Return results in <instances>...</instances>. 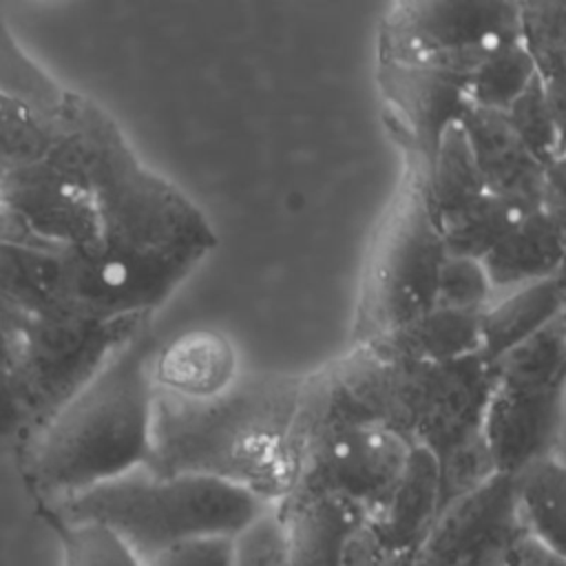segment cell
Listing matches in <instances>:
<instances>
[{
	"mask_svg": "<svg viewBox=\"0 0 566 566\" xmlns=\"http://www.w3.org/2000/svg\"><path fill=\"white\" fill-rule=\"evenodd\" d=\"M380 566H424V564H420L413 557V553H405V555H387Z\"/></svg>",
	"mask_w": 566,
	"mask_h": 566,
	"instance_id": "obj_38",
	"label": "cell"
},
{
	"mask_svg": "<svg viewBox=\"0 0 566 566\" xmlns=\"http://www.w3.org/2000/svg\"><path fill=\"white\" fill-rule=\"evenodd\" d=\"M484 195V181L458 122L440 139L424 172V197L438 230L469 210Z\"/></svg>",
	"mask_w": 566,
	"mask_h": 566,
	"instance_id": "obj_24",
	"label": "cell"
},
{
	"mask_svg": "<svg viewBox=\"0 0 566 566\" xmlns=\"http://www.w3.org/2000/svg\"><path fill=\"white\" fill-rule=\"evenodd\" d=\"M460 126L489 195L504 199L522 214L548 203L546 166L520 142L504 113L469 106Z\"/></svg>",
	"mask_w": 566,
	"mask_h": 566,
	"instance_id": "obj_16",
	"label": "cell"
},
{
	"mask_svg": "<svg viewBox=\"0 0 566 566\" xmlns=\"http://www.w3.org/2000/svg\"><path fill=\"white\" fill-rule=\"evenodd\" d=\"M440 509L438 464L429 451L413 444L396 489L369 526L387 553L405 555L422 544Z\"/></svg>",
	"mask_w": 566,
	"mask_h": 566,
	"instance_id": "obj_20",
	"label": "cell"
},
{
	"mask_svg": "<svg viewBox=\"0 0 566 566\" xmlns=\"http://www.w3.org/2000/svg\"><path fill=\"white\" fill-rule=\"evenodd\" d=\"M46 522L60 542V566H144L142 557L99 522L69 520L49 509Z\"/></svg>",
	"mask_w": 566,
	"mask_h": 566,
	"instance_id": "obj_30",
	"label": "cell"
},
{
	"mask_svg": "<svg viewBox=\"0 0 566 566\" xmlns=\"http://www.w3.org/2000/svg\"><path fill=\"white\" fill-rule=\"evenodd\" d=\"M22 323H24V316H20L13 307L0 301V352L11 354L13 358H15V345H18Z\"/></svg>",
	"mask_w": 566,
	"mask_h": 566,
	"instance_id": "obj_37",
	"label": "cell"
},
{
	"mask_svg": "<svg viewBox=\"0 0 566 566\" xmlns=\"http://www.w3.org/2000/svg\"><path fill=\"white\" fill-rule=\"evenodd\" d=\"M73 93L60 86L15 42L0 15V99L22 104L49 117H62Z\"/></svg>",
	"mask_w": 566,
	"mask_h": 566,
	"instance_id": "obj_27",
	"label": "cell"
},
{
	"mask_svg": "<svg viewBox=\"0 0 566 566\" xmlns=\"http://www.w3.org/2000/svg\"><path fill=\"white\" fill-rule=\"evenodd\" d=\"M365 427L400 431V363L356 345L321 369L301 376L294 413L298 464L312 447Z\"/></svg>",
	"mask_w": 566,
	"mask_h": 566,
	"instance_id": "obj_9",
	"label": "cell"
},
{
	"mask_svg": "<svg viewBox=\"0 0 566 566\" xmlns=\"http://www.w3.org/2000/svg\"><path fill=\"white\" fill-rule=\"evenodd\" d=\"M471 69L442 60H380L378 80L405 153L429 166L444 133L469 108Z\"/></svg>",
	"mask_w": 566,
	"mask_h": 566,
	"instance_id": "obj_13",
	"label": "cell"
},
{
	"mask_svg": "<svg viewBox=\"0 0 566 566\" xmlns=\"http://www.w3.org/2000/svg\"><path fill=\"white\" fill-rule=\"evenodd\" d=\"M493 285L482 261L447 254L436 292V305L482 314L493 301Z\"/></svg>",
	"mask_w": 566,
	"mask_h": 566,
	"instance_id": "obj_33",
	"label": "cell"
},
{
	"mask_svg": "<svg viewBox=\"0 0 566 566\" xmlns=\"http://www.w3.org/2000/svg\"><path fill=\"white\" fill-rule=\"evenodd\" d=\"M504 117L542 166L548 168L559 157V130L539 73L533 84L504 111Z\"/></svg>",
	"mask_w": 566,
	"mask_h": 566,
	"instance_id": "obj_32",
	"label": "cell"
},
{
	"mask_svg": "<svg viewBox=\"0 0 566 566\" xmlns=\"http://www.w3.org/2000/svg\"><path fill=\"white\" fill-rule=\"evenodd\" d=\"M4 223V190H2V177H0V228Z\"/></svg>",
	"mask_w": 566,
	"mask_h": 566,
	"instance_id": "obj_39",
	"label": "cell"
},
{
	"mask_svg": "<svg viewBox=\"0 0 566 566\" xmlns=\"http://www.w3.org/2000/svg\"><path fill=\"white\" fill-rule=\"evenodd\" d=\"M292 566H343L349 542L369 524L363 506L340 495L290 491L279 500Z\"/></svg>",
	"mask_w": 566,
	"mask_h": 566,
	"instance_id": "obj_18",
	"label": "cell"
},
{
	"mask_svg": "<svg viewBox=\"0 0 566 566\" xmlns=\"http://www.w3.org/2000/svg\"><path fill=\"white\" fill-rule=\"evenodd\" d=\"M144 566H234L232 537H199L172 544L142 559Z\"/></svg>",
	"mask_w": 566,
	"mask_h": 566,
	"instance_id": "obj_36",
	"label": "cell"
},
{
	"mask_svg": "<svg viewBox=\"0 0 566 566\" xmlns=\"http://www.w3.org/2000/svg\"><path fill=\"white\" fill-rule=\"evenodd\" d=\"M2 232L57 252L102 239V219L91 190L49 161L2 177Z\"/></svg>",
	"mask_w": 566,
	"mask_h": 566,
	"instance_id": "obj_14",
	"label": "cell"
},
{
	"mask_svg": "<svg viewBox=\"0 0 566 566\" xmlns=\"http://www.w3.org/2000/svg\"><path fill=\"white\" fill-rule=\"evenodd\" d=\"M239 376V354L217 329H188L153 349L150 378L161 396L206 400L223 394Z\"/></svg>",
	"mask_w": 566,
	"mask_h": 566,
	"instance_id": "obj_17",
	"label": "cell"
},
{
	"mask_svg": "<svg viewBox=\"0 0 566 566\" xmlns=\"http://www.w3.org/2000/svg\"><path fill=\"white\" fill-rule=\"evenodd\" d=\"M153 349L155 340L142 327L31 433L24 471L49 504L148 467L157 396L150 378Z\"/></svg>",
	"mask_w": 566,
	"mask_h": 566,
	"instance_id": "obj_2",
	"label": "cell"
},
{
	"mask_svg": "<svg viewBox=\"0 0 566 566\" xmlns=\"http://www.w3.org/2000/svg\"><path fill=\"white\" fill-rule=\"evenodd\" d=\"M537 77L524 33L493 46L469 75V106L504 113Z\"/></svg>",
	"mask_w": 566,
	"mask_h": 566,
	"instance_id": "obj_26",
	"label": "cell"
},
{
	"mask_svg": "<svg viewBox=\"0 0 566 566\" xmlns=\"http://www.w3.org/2000/svg\"><path fill=\"white\" fill-rule=\"evenodd\" d=\"M60 119L0 99V177L46 161L60 133Z\"/></svg>",
	"mask_w": 566,
	"mask_h": 566,
	"instance_id": "obj_28",
	"label": "cell"
},
{
	"mask_svg": "<svg viewBox=\"0 0 566 566\" xmlns=\"http://www.w3.org/2000/svg\"><path fill=\"white\" fill-rule=\"evenodd\" d=\"M301 376H239L206 400L155 396L153 451L157 475L197 473L239 484L276 504L298 473L294 413Z\"/></svg>",
	"mask_w": 566,
	"mask_h": 566,
	"instance_id": "obj_1",
	"label": "cell"
},
{
	"mask_svg": "<svg viewBox=\"0 0 566 566\" xmlns=\"http://www.w3.org/2000/svg\"><path fill=\"white\" fill-rule=\"evenodd\" d=\"M33 433V418L22 394L15 360L0 352V451L27 444Z\"/></svg>",
	"mask_w": 566,
	"mask_h": 566,
	"instance_id": "obj_35",
	"label": "cell"
},
{
	"mask_svg": "<svg viewBox=\"0 0 566 566\" xmlns=\"http://www.w3.org/2000/svg\"><path fill=\"white\" fill-rule=\"evenodd\" d=\"M396 363L440 365L480 354V314L431 307L413 323L365 345Z\"/></svg>",
	"mask_w": 566,
	"mask_h": 566,
	"instance_id": "obj_23",
	"label": "cell"
},
{
	"mask_svg": "<svg viewBox=\"0 0 566 566\" xmlns=\"http://www.w3.org/2000/svg\"><path fill=\"white\" fill-rule=\"evenodd\" d=\"M0 301L24 318L64 310L62 252L0 230Z\"/></svg>",
	"mask_w": 566,
	"mask_h": 566,
	"instance_id": "obj_22",
	"label": "cell"
},
{
	"mask_svg": "<svg viewBox=\"0 0 566 566\" xmlns=\"http://www.w3.org/2000/svg\"><path fill=\"white\" fill-rule=\"evenodd\" d=\"M493 371L500 382L566 387V336L559 316L495 360Z\"/></svg>",
	"mask_w": 566,
	"mask_h": 566,
	"instance_id": "obj_29",
	"label": "cell"
},
{
	"mask_svg": "<svg viewBox=\"0 0 566 566\" xmlns=\"http://www.w3.org/2000/svg\"><path fill=\"white\" fill-rule=\"evenodd\" d=\"M564 226L559 214L544 208L522 214L502 241L482 259L493 290H515L553 279L564 265Z\"/></svg>",
	"mask_w": 566,
	"mask_h": 566,
	"instance_id": "obj_19",
	"label": "cell"
},
{
	"mask_svg": "<svg viewBox=\"0 0 566 566\" xmlns=\"http://www.w3.org/2000/svg\"><path fill=\"white\" fill-rule=\"evenodd\" d=\"M566 387L493 382L484 416V442L495 473L520 475L555 455Z\"/></svg>",
	"mask_w": 566,
	"mask_h": 566,
	"instance_id": "obj_15",
	"label": "cell"
},
{
	"mask_svg": "<svg viewBox=\"0 0 566 566\" xmlns=\"http://www.w3.org/2000/svg\"><path fill=\"white\" fill-rule=\"evenodd\" d=\"M424 172V164L407 155L405 177L363 276L356 345H374L436 307L447 248L427 206Z\"/></svg>",
	"mask_w": 566,
	"mask_h": 566,
	"instance_id": "obj_6",
	"label": "cell"
},
{
	"mask_svg": "<svg viewBox=\"0 0 566 566\" xmlns=\"http://www.w3.org/2000/svg\"><path fill=\"white\" fill-rule=\"evenodd\" d=\"M411 447L391 427L345 431L301 458L292 491L340 495L363 506L371 522L396 489Z\"/></svg>",
	"mask_w": 566,
	"mask_h": 566,
	"instance_id": "obj_12",
	"label": "cell"
},
{
	"mask_svg": "<svg viewBox=\"0 0 566 566\" xmlns=\"http://www.w3.org/2000/svg\"><path fill=\"white\" fill-rule=\"evenodd\" d=\"M522 33V4L402 2L378 38L380 60H442L473 66L493 46Z\"/></svg>",
	"mask_w": 566,
	"mask_h": 566,
	"instance_id": "obj_10",
	"label": "cell"
},
{
	"mask_svg": "<svg viewBox=\"0 0 566 566\" xmlns=\"http://www.w3.org/2000/svg\"><path fill=\"white\" fill-rule=\"evenodd\" d=\"M524 535L515 478L493 473L438 513L413 557L424 566H506Z\"/></svg>",
	"mask_w": 566,
	"mask_h": 566,
	"instance_id": "obj_11",
	"label": "cell"
},
{
	"mask_svg": "<svg viewBox=\"0 0 566 566\" xmlns=\"http://www.w3.org/2000/svg\"><path fill=\"white\" fill-rule=\"evenodd\" d=\"M520 217L517 208L486 192L469 210L440 228L447 254L482 261Z\"/></svg>",
	"mask_w": 566,
	"mask_h": 566,
	"instance_id": "obj_31",
	"label": "cell"
},
{
	"mask_svg": "<svg viewBox=\"0 0 566 566\" xmlns=\"http://www.w3.org/2000/svg\"><path fill=\"white\" fill-rule=\"evenodd\" d=\"M566 285L559 276L511 290L480 314V356L495 363L526 338L553 323L564 305Z\"/></svg>",
	"mask_w": 566,
	"mask_h": 566,
	"instance_id": "obj_21",
	"label": "cell"
},
{
	"mask_svg": "<svg viewBox=\"0 0 566 566\" xmlns=\"http://www.w3.org/2000/svg\"><path fill=\"white\" fill-rule=\"evenodd\" d=\"M84 181L95 197L104 241L201 256L217 243L210 221L195 201L148 170L102 108L91 119Z\"/></svg>",
	"mask_w": 566,
	"mask_h": 566,
	"instance_id": "obj_4",
	"label": "cell"
},
{
	"mask_svg": "<svg viewBox=\"0 0 566 566\" xmlns=\"http://www.w3.org/2000/svg\"><path fill=\"white\" fill-rule=\"evenodd\" d=\"M272 502L228 480L139 469L75 497L49 504L69 520H93L115 531L142 559L179 542L234 537Z\"/></svg>",
	"mask_w": 566,
	"mask_h": 566,
	"instance_id": "obj_3",
	"label": "cell"
},
{
	"mask_svg": "<svg viewBox=\"0 0 566 566\" xmlns=\"http://www.w3.org/2000/svg\"><path fill=\"white\" fill-rule=\"evenodd\" d=\"M206 256L95 241L62 252L64 310L102 321H146Z\"/></svg>",
	"mask_w": 566,
	"mask_h": 566,
	"instance_id": "obj_7",
	"label": "cell"
},
{
	"mask_svg": "<svg viewBox=\"0 0 566 566\" xmlns=\"http://www.w3.org/2000/svg\"><path fill=\"white\" fill-rule=\"evenodd\" d=\"M559 323H562V329H564V336H566V296H564V305H562V312H559Z\"/></svg>",
	"mask_w": 566,
	"mask_h": 566,
	"instance_id": "obj_40",
	"label": "cell"
},
{
	"mask_svg": "<svg viewBox=\"0 0 566 566\" xmlns=\"http://www.w3.org/2000/svg\"><path fill=\"white\" fill-rule=\"evenodd\" d=\"M524 531L566 562V462L548 455L515 475Z\"/></svg>",
	"mask_w": 566,
	"mask_h": 566,
	"instance_id": "obj_25",
	"label": "cell"
},
{
	"mask_svg": "<svg viewBox=\"0 0 566 566\" xmlns=\"http://www.w3.org/2000/svg\"><path fill=\"white\" fill-rule=\"evenodd\" d=\"M493 382V365L480 354L440 365L400 363V433L433 455L442 509L495 473L484 442Z\"/></svg>",
	"mask_w": 566,
	"mask_h": 566,
	"instance_id": "obj_5",
	"label": "cell"
},
{
	"mask_svg": "<svg viewBox=\"0 0 566 566\" xmlns=\"http://www.w3.org/2000/svg\"><path fill=\"white\" fill-rule=\"evenodd\" d=\"M142 327L146 321H102L69 310L24 318L13 360L33 431Z\"/></svg>",
	"mask_w": 566,
	"mask_h": 566,
	"instance_id": "obj_8",
	"label": "cell"
},
{
	"mask_svg": "<svg viewBox=\"0 0 566 566\" xmlns=\"http://www.w3.org/2000/svg\"><path fill=\"white\" fill-rule=\"evenodd\" d=\"M234 566H292L287 533L276 506H268L232 537Z\"/></svg>",
	"mask_w": 566,
	"mask_h": 566,
	"instance_id": "obj_34",
	"label": "cell"
}]
</instances>
